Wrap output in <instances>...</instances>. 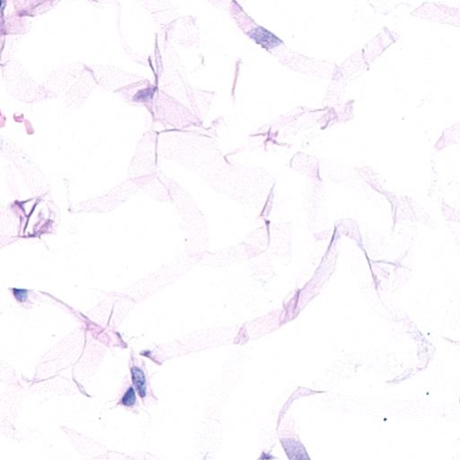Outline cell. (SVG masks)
<instances>
[{
    "label": "cell",
    "instance_id": "1",
    "mask_svg": "<svg viewBox=\"0 0 460 460\" xmlns=\"http://www.w3.org/2000/svg\"><path fill=\"white\" fill-rule=\"evenodd\" d=\"M282 447L290 460H311L305 447L294 439H282Z\"/></svg>",
    "mask_w": 460,
    "mask_h": 460
},
{
    "label": "cell",
    "instance_id": "2",
    "mask_svg": "<svg viewBox=\"0 0 460 460\" xmlns=\"http://www.w3.org/2000/svg\"><path fill=\"white\" fill-rule=\"evenodd\" d=\"M251 37L265 48H273L281 43V41L275 37L273 33L263 28L254 29L251 33Z\"/></svg>",
    "mask_w": 460,
    "mask_h": 460
},
{
    "label": "cell",
    "instance_id": "3",
    "mask_svg": "<svg viewBox=\"0 0 460 460\" xmlns=\"http://www.w3.org/2000/svg\"><path fill=\"white\" fill-rule=\"evenodd\" d=\"M132 377L138 394H140L141 398H144L146 396V377L144 372L138 367H132Z\"/></svg>",
    "mask_w": 460,
    "mask_h": 460
},
{
    "label": "cell",
    "instance_id": "4",
    "mask_svg": "<svg viewBox=\"0 0 460 460\" xmlns=\"http://www.w3.org/2000/svg\"><path fill=\"white\" fill-rule=\"evenodd\" d=\"M136 392H135V390L132 386H130L127 391L125 392V394H123L120 403L123 404V405H125V406H128V407H132L134 404H136Z\"/></svg>",
    "mask_w": 460,
    "mask_h": 460
},
{
    "label": "cell",
    "instance_id": "5",
    "mask_svg": "<svg viewBox=\"0 0 460 460\" xmlns=\"http://www.w3.org/2000/svg\"><path fill=\"white\" fill-rule=\"evenodd\" d=\"M14 295L17 299V301H24L26 299L27 292L24 290H14Z\"/></svg>",
    "mask_w": 460,
    "mask_h": 460
}]
</instances>
